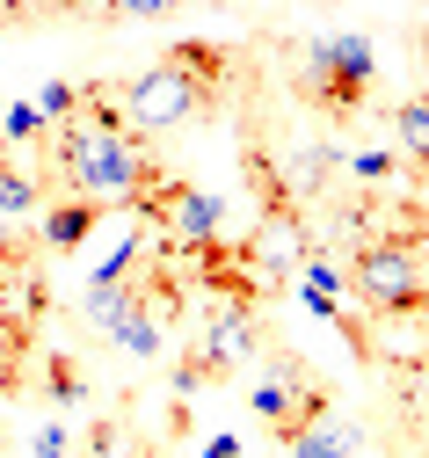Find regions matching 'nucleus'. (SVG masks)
<instances>
[{
    "label": "nucleus",
    "mask_w": 429,
    "mask_h": 458,
    "mask_svg": "<svg viewBox=\"0 0 429 458\" xmlns=\"http://www.w3.org/2000/svg\"><path fill=\"white\" fill-rule=\"evenodd\" d=\"M226 81H233V51H226V44L190 37V44H175L160 66H146V73H132V81H124V124H132L139 139L175 131V124L204 117V109H219Z\"/></svg>",
    "instance_id": "nucleus-2"
},
{
    "label": "nucleus",
    "mask_w": 429,
    "mask_h": 458,
    "mask_svg": "<svg viewBox=\"0 0 429 458\" xmlns=\"http://www.w3.org/2000/svg\"><path fill=\"white\" fill-rule=\"evenodd\" d=\"M255 415L277 429V444H291V437H305L313 422H328L335 415V393L305 371V357H270L262 364V378H255Z\"/></svg>",
    "instance_id": "nucleus-6"
},
{
    "label": "nucleus",
    "mask_w": 429,
    "mask_h": 458,
    "mask_svg": "<svg viewBox=\"0 0 429 458\" xmlns=\"http://www.w3.org/2000/svg\"><path fill=\"white\" fill-rule=\"evenodd\" d=\"M393 139H400V153H408L415 167H429V95H408V102L393 109Z\"/></svg>",
    "instance_id": "nucleus-9"
},
{
    "label": "nucleus",
    "mask_w": 429,
    "mask_h": 458,
    "mask_svg": "<svg viewBox=\"0 0 429 458\" xmlns=\"http://www.w3.org/2000/svg\"><path fill=\"white\" fill-rule=\"evenodd\" d=\"M37 175H22V167H8L0 160V218H22V211H37Z\"/></svg>",
    "instance_id": "nucleus-13"
},
{
    "label": "nucleus",
    "mask_w": 429,
    "mask_h": 458,
    "mask_svg": "<svg viewBox=\"0 0 429 458\" xmlns=\"http://www.w3.org/2000/svg\"><path fill=\"white\" fill-rule=\"evenodd\" d=\"M349 292L364 313H429V284H422V262L386 241V233H364L356 255H349Z\"/></svg>",
    "instance_id": "nucleus-4"
},
{
    "label": "nucleus",
    "mask_w": 429,
    "mask_h": 458,
    "mask_svg": "<svg viewBox=\"0 0 429 458\" xmlns=\"http://www.w3.org/2000/svg\"><path fill=\"white\" fill-rule=\"evenodd\" d=\"M95 218H102V204H88V197H66V204H51V211H44V233H37V241H44V248H81Z\"/></svg>",
    "instance_id": "nucleus-8"
},
{
    "label": "nucleus",
    "mask_w": 429,
    "mask_h": 458,
    "mask_svg": "<svg viewBox=\"0 0 429 458\" xmlns=\"http://www.w3.org/2000/svg\"><path fill=\"white\" fill-rule=\"evenodd\" d=\"M73 458H146V444H139L124 422H116V415H102V422L81 437V451H73Z\"/></svg>",
    "instance_id": "nucleus-11"
},
{
    "label": "nucleus",
    "mask_w": 429,
    "mask_h": 458,
    "mask_svg": "<svg viewBox=\"0 0 429 458\" xmlns=\"http://www.w3.org/2000/svg\"><path fill=\"white\" fill-rule=\"evenodd\" d=\"M349 451H356V429H342L335 415H328V422H313L305 437H291V444H284V458H349Z\"/></svg>",
    "instance_id": "nucleus-10"
},
{
    "label": "nucleus",
    "mask_w": 429,
    "mask_h": 458,
    "mask_svg": "<svg viewBox=\"0 0 429 458\" xmlns=\"http://www.w3.org/2000/svg\"><path fill=\"white\" fill-rule=\"evenodd\" d=\"M262 357V327H255V313L248 306H211V320H204V335H197V350H190V364L204 371V378H233V371H248Z\"/></svg>",
    "instance_id": "nucleus-7"
},
{
    "label": "nucleus",
    "mask_w": 429,
    "mask_h": 458,
    "mask_svg": "<svg viewBox=\"0 0 429 458\" xmlns=\"http://www.w3.org/2000/svg\"><path fill=\"white\" fill-rule=\"evenodd\" d=\"M349 175H356L364 190H379V182L393 175V160H386V153H356V167H349Z\"/></svg>",
    "instance_id": "nucleus-16"
},
{
    "label": "nucleus",
    "mask_w": 429,
    "mask_h": 458,
    "mask_svg": "<svg viewBox=\"0 0 429 458\" xmlns=\"http://www.w3.org/2000/svg\"><path fill=\"white\" fill-rule=\"evenodd\" d=\"M379 81V44L372 37H313L305 44V59H298V95L328 109V117H356L364 95H372Z\"/></svg>",
    "instance_id": "nucleus-3"
},
{
    "label": "nucleus",
    "mask_w": 429,
    "mask_h": 458,
    "mask_svg": "<svg viewBox=\"0 0 429 458\" xmlns=\"http://www.w3.org/2000/svg\"><path fill=\"white\" fill-rule=\"evenodd\" d=\"M44 393L58 400V408H73V400L88 393V378H81V364H73V357H44Z\"/></svg>",
    "instance_id": "nucleus-14"
},
{
    "label": "nucleus",
    "mask_w": 429,
    "mask_h": 458,
    "mask_svg": "<svg viewBox=\"0 0 429 458\" xmlns=\"http://www.w3.org/2000/svg\"><path fill=\"white\" fill-rule=\"evenodd\" d=\"M30 357H37V335H22V327H8V320H0V393H22Z\"/></svg>",
    "instance_id": "nucleus-12"
},
{
    "label": "nucleus",
    "mask_w": 429,
    "mask_h": 458,
    "mask_svg": "<svg viewBox=\"0 0 429 458\" xmlns=\"http://www.w3.org/2000/svg\"><path fill=\"white\" fill-rule=\"evenodd\" d=\"M51 167H58V182H66V197H88V204H116L124 211L139 190L160 182V160L153 146L124 124V109H116V95L102 81L81 88V117L66 131H51Z\"/></svg>",
    "instance_id": "nucleus-1"
},
{
    "label": "nucleus",
    "mask_w": 429,
    "mask_h": 458,
    "mask_svg": "<svg viewBox=\"0 0 429 458\" xmlns=\"http://www.w3.org/2000/svg\"><path fill=\"white\" fill-rule=\"evenodd\" d=\"M30 451H37V458H73L81 437H73L66 422H37V429H30Z\"/></svg>",
    "instance_id": "nucleus-15"
},
{
    "label": "nucleus",
    "mask_w": 429,
    "mask_h": 458,
    "mask_svg": "<svg viewBox=\"0 0 429 458\" xmlns=\"http://www.w3.org/2000/svg\"><path fill=\"white\" fill-rule=\"evenodd\" d=\"M124 211H132L139 225H160L175 248H211V241H226V204H219L211 190H197V182L167 175V167H160V182L139 190Z\"/></svg>",
    "instance_id": "nucleus-5"
}]
</instances>
